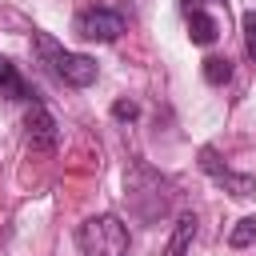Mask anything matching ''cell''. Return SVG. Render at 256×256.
<instances>
[{
    "label": "cell",
    "instance_id": "8",
    "mask_svg": "<svg viewBox=\"0 0 256 256\" xmlns=\"http://www.w3.org/2000/svg\"><path fill=\"white\" fill-rule=\"evenodd\" d=\"M0 96H4V100H24V104L36 100V92L28 88V80L20 76V68H16L8 56H0Z\"/></svg>",
    "mask_w": 256,
    "mask_h": 256
},
{
    "label": "cell",
    "instance_id": "13",
    "mask_svg": "<svg viewBox=\"0 0 256 256\" xmlns=\"http://www.w3.org/2000/svg\"><path fill=\"white\" fill-rule=\"evenodd\" d=\"M112 116H116V120H136V116H140V104H136V100H116V104H112Z\"/></svg>",
    "mask_w": 256,
    "mask_h": 256
},
{
    "label": "cell",
    "instance_id": "11",
    "mask_svg": "<svg viewBox=\"0 0 256 256\" xmlns=\"http://www.w3.org/2000/svg\"><path fill=\"white\" fill-rule=\"evenodd\" d=\"M204 80L216 84V88L228 84V80H232V60H228V56H208V60H204Z\"/></svg>",
    "mask_w": 256,
    "mask_h": 256
},
{
    "label": "cell",
    "instance_id": "12",
    "mask_svg": "<svg viewBox=\"0 0 256 256\" xmlns=\"http://www.w3.org/2000/svg\"><path fill=\"white\" fill-rule=\"evenodd\" d=\"M240 28H244V48H248V56L256 60V12H252V8L240 16Z\"/></svg>",
    "mask_w": 256,
    "mask_h": 256
},
{
    "label": "cell",
    "instance_id": "6",
    "mask_svg": "<svg viewBox=\"0 0 256 256\" xmlns=\"http://www.w3.org/2000/svg\"><path fill=\"white\" fill-rule=\"evenodd\" d=\"M180 8H184V20H188V36H192V44L208 48V44L220 40V20L208 12V0H180Z\"/></svg>",
    "mask_w": 256,
    "mask_h": 256
},
{
    "label": "cell",
    "instance_id": "5",
    "mask_svg": "<svg viewBox=\"0 0 256 256\" xmlns=\"http://www.w3.org/2000/svg\"><path fill=\"white\" fill-rule=\"evenodd\" d=\"M124 28H128V24H124V16H120L116 8H88V12L76 16V36L96 40V44H112V40H120Z\"/></svg>",
    "mask_w": 256,
    "mask_h": 256
},
{
    "label": "cell",
    "instance_id": "3",
    "mask_svg": "<svg viewBox=\"0 0 256 256\" xmlns=\"http://www.w3.org/2000/svg\"><path fill=\"white\" fill-rule=\"evenodd\" d=\"M128 224L116 216V212H100V216H88L80 228H76V248L80 256H128Z\"/></svg>",
    "mask_w": 256,
    "mask_h": 256
},
{
    "label": "cell",
    "instance_id": "2",
    "mask_svg": "<svg viewBox=\"0 0 256 256\" xmlns=\"http://www.w3.org/2000/svg\"><path fill=\"white\" fill-rule=\"evenodd\" d=\"M32 48H36V56H40V64L56 76V80H64L68 88H88V84H96V60L92 56H84V52H72V48H64L52 32H32Z\"/></svg>",
    "mask_w": 256,
    "mask_h": 256
},
{
    "label": "cell",
    "instance_id": "9",
    "mask_svg": "<svg viewBox=\"0 0 256 256\" xmlns=\"http://www.w3.org/2000/svg\"><path fill=\"white\" fill-rule=\"evenodd\" d=\"M192 236H196V212H180V216H176V228H172V236H168L164 256H188Z\"/></svg>",
    "mask_w": 256,
    "mask_h": 256
},
{
    "label": "cell",
    "instance_id": "10",
    "mask_svg": "<svg viewBox=\"0 0 256 256\" xmlns=\"http://www.w3.org/2000/svg\"><path fill=\"white\" fill-rule=\"evenodd\" d=\"M256 244V216H244V220H236V228L228 232V248H252Z\"/></svg>",
    "mask_w": 256,
    "mask_h": 256
},
{
    "label": "cell",
    "instance_id": "4",
    "mask_svg": "<svg viewBox=\"0 0 256 256\" xmlns=\"http://www.w3.org/2000/svg\"><path fill=\"white\" fill-rule=\"evenodd\" d=\"M196 164H200V172H204L212 184H220L228 196H236V200H252V196H256V176H252V172H236V168H228L212 144H204V148L196 152Z\"/></svg>",
    "mask_w": 256,
    "mask_h": 256
},
{
    "label": "cell",
    "instance_id": "1",
    "mask_svg": "<svg viewBox=\"0 0 256 256\" xmlns=\"http://www.w3.org/2000/svg\"><path fill=\"white\" fill-rule=\"evenodd\" d=\"M124 200H128V212L140 224H160L176 204V184L164 172H156L148 160H128V168H124Z\"/></svg>",
    "mask_w": 256,
    "mask_h": 256
},
{
    "label": "cell",
    "instance_id": "7",
    "mask_svg": "<svg viewBox=\"0 0 256 256\" xmlns=\"http://www.w3.org/2000/svg\"><path fill=\"white\" fill-rule=\"evenodd\" d=\"M24 128H28V140H32V148H56V120H52V112L40 104V100H32L28 104V112H24Z\"/></svg>",
    "mask_w": 256,
    "mask_h": 256
}]
</instances>
